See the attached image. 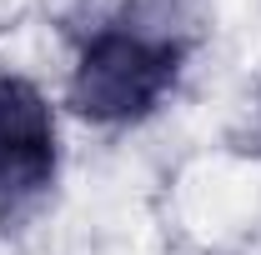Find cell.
Here are the masks:
<instances>
[{"label":"cell","instance_id":"obj_2","mask_svg":"<svg viewBox=\"0 0 261 255\" xmlns=\"http://www.w3.org/2000/svg\"><path fill=\"white\" fill-rule=\"evenodd\" d=\"M56 175L50 105L20 75H0V205H20Z\"/></svg>","mask_w":261,"mask_h":255},{"label":"cell","instance_id":"obj_1","mask_svg":"<svg viewBox=\"0 0 261 255\" xmlns=\"http://www.w3.org/2000/svg\"><path fill=\"white\" fill-rule=\"evenodd\" d=\"M176 75H181V45L171 35L106 25L86 40L65 95L75 105V115L96 125H126L161 105Z\"/></svg>","mask_w":261,"mask_h":255}]
</instances>
